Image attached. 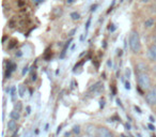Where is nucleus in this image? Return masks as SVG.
I'll return each instance as SVG.
<instances>
[{"instance_id": "obj_1", "label": "nucleus", "mask_w": 156, "mask_h": 137, "mask_svg": "<svg viewBox=\"0 0 156 137\" xmlns=\"http://www.w3.org/2000/svg\"><path fill=\"white\" fill-rule=\"evenodd\" d=\"M128 45H129L130 52L134 55H138L142 50V44H141L140 35L139 32L135 29H133L128 37Z\"/></svg>"}, {"instance_id": "obj_2", "label": "nucleus", "mask_w": 156, "mask_h": 137, "mask_svg": "<svg viewBox=\"0 0 156 137\" xmlns=\"http://www.w3.org/2000/svg\"><path fill=\"white\" fill-rule=\"evenodd\" d=\"M136 74V81H137V87L142 89L144 92L150 90L153 87V83H152V78L147 72H135Z\"/></svg>"}, {"instance_id": "obj_3", "label": "nucleus", "mask_w": 156, "mask_h": 137, "mask_svg": "<svg viewBox=\"0 0 156 137\" xmlns=\"http://www.w3.org/2000/svg\"><path fill=\"white\" fill-rule=\"evenodd\" d=\"M144 101L150 107H156V86H153L144 93Z\"/></svg>"}, {"instance_id": "obj_4", "label": "nucleus", "mask_w": 156, "mask_h": 137, "mask_svg": "<svg viewBox=\"0 0 156 137\" xmlns=\"http://www.w3.org/2000/svg\"><path fill=\"white\" fill-rule=\"evenodd\" d=\"M95 137H115V135L107 126L100 125L95 131Z\"/></svg>"}, {"instance_id": "obj_5", "label": "nucleus", "mask_w": 156, "mask_h": 137, "mask_svg": "<svg viewBox=\"0 0 156 137\" xmlns=\"http://www.w3.org/2000/svg\"><path fill=\"white\" fill-rule=\"evenodd\" d=\"M147 58L150 62L156 63V44L152 43L147 48Z\"/></svg>"}, {"instance_id": "obj_6", "label": "nucleus", "mask_w": 156, "mask_h": 137, "mask_svg": "<svg viewBox=\"0 0 156 137\" xmlns=\"http://www.w3.org/2000/svg\"><path fill=\"white\" fill-rule=\"evenodd\" d=\"M150 70L149 65L144 62H140V63H137L135 65V72H147Z\"/></svg>"}, {"instance_id": "obj_7", "label": "nucleus", "mask_w": 156, "mask_h": 137, "mask_svg": "<svg viewBox=\"0 0 156 137\" xmlns=\"http://www.w3.org/2000/svg\"><path fill=\"white\" fill-rule=\"evenodd\" d=\"M8 130L10 131V132H15V131H17V121L14 119H11L9 120V122H8Z\"/></svg>"}, {"instance_id": "obj_8", "label": "nucleus", "mask_w": 156, "mask_h": 137, "mask_svg": "<svg viewBox=\"0 0 156 137\" xmlns=\"http://www.w3.org/2000/svg\"><path fill=\"white\" fill-rule=\"evenodd\" d=\"M155 24H156L155 18H154V17H149V18H147V20H144V23H143V26H144V28L150 29V28H152V27L155 26Z\"/></svg>"}, {"instance_id": "obj_9", "label": "nucleus", "mask_w": 156, "mask_h": 137, "mask_svg": "<svg viewBox=\"0 0 156 137\" xmlns=\"http://www.w3.org/2000/svg\"><path fill=\"white\" fill-rule=\"evenodd\" d=\"M72 41H73V39H69V41L66 42V43L64 44V46H63V49H62V52H61V54H60V59H63L65 57V54H66V50H67V48H69V44L72 43Z\"/></svg>"}, {"instance_id": "obj_10", "label": "nucleus", "mask_w": 156, "mask_h": 137, "mask_svg": "<svg viewBox=\"0 0 156 137\" xmlns=\"http://www.w3.org/2000/svg\"><path fill=\"white\" fill-rule=\"evenodd\" d=\"M103 88V83L102 81H98V83H95L93 86H92L91 88H90V91H92V92H96L98 90H101Z\"/></svg>"}, {"instance_id": "obj_11", "label": "nucleus", "mask_w": 156, "mask_h": 137, "mask_svg": "<svg viewBox=\"0 0 156 137\" xmlns=\"http://www.w3.org/2000/svg\"><path fill=\"white\" fill-rule=\"evenodd\" d=\"M20 118V111H17V110L14 109V110H12L11 113H10V119H14V120H16V121H18Z\"/></svg>"}, {"instance_id": "obj_12", "label": "nucleus", "mask_w": 156, "mask_h": 137, "mask_svg": "<svg viewBox=\"0 0 156 137\" xmlns=\"http://www.w3.org/2000/svg\"><path fill=\"white\" fill-rule=\"evenodd\" d=\"M25 93H26V86L20 85V87H18V94H20V98H23L25 96Z\"/></svg>"}, {"instance_id": "obj_13", "label": "nucleus", "mask_w": 156, "mask_h": 137, "mask_svg": "<svg viewBox=\"0 0 156 137\" xmlns=\"http://www.w3.org/2000/svg\"><path fill=\"white\" fill-rule=\"evenodd\" d=\"M71 18L73 20H80V14L78 13V12H72L71 13Z\"/></svg>"}, {"instance_id": "obj_14", "label": "nucleus", "mask_w": 156, "mask_h": 137, "mask_svg": "<svg viewBox=\"0 0 156 137\" xmlns=\"http://www.w3.org/2000/svg\"><path fill=\"white\" fill-rule=\"evenodd\" d=\"M10 96L13 102H15V96H16V88L15 87H11V91H10Z\"/></svg>"}, {"instance_id": "obj_15", "label": "nucleus", "mask_w": 156, "mask_h": 137, "mask_svg": "<svg viewBox=\"0 0 156 137\" xmlns=\"http://www.w3.org/2000/svg\"><path fill=\"white\" fill-rule=\"evenodd\" d=\"M51 56H52V54H51V52H49V48H47V49H46V52H45V54H44L43 58L45 59L46 61H49V59L51 58Z\"/></svg>"}, {"instance_id": "obj_16", "label": "nucleus", "mask_w": 156, "mask_h": 137, "mask_svg": "<svg viewBox=\"0 0 156 137\" xmlns=\"http://www.w3.org/2000/svg\"><path fill=\"white\" fill-rule=\"evenodd\" d=\"M14 109L20 113V111H22V109H23L22 102H15V104H14Z\"/></svg>"}, {"instance_id": "obj_17", "label": "nucleus", "mask_w": 156, "mask_h": 137, "mask_svg": "<svg viewBox=\"0 0 156 137\" xmlns=\"http://www.w3.org/2000/svg\"><path fill=\"white\" fill-rule=\"evenodd\" d=\"M17 43H18L17 40H12V41H11V44L9 45V49H12V48H14L16 45H17Z\"/></svg>"}, {"instance_id": "obj_18", "label": "nucleus", "mask_w": 156, "mask_h": 137, "mask_svg": "<svg viewBox=\"0 0 156 137\" xmlns=\"http://www.w3.org/2000/svg\"><path fill=\"white\" fill-rule=\"evenodd\" d=\"M79 132H80V126H79V125H74V128H73V133H74V134H79Z\"/></svg>"}, {"instance_id": "obj_19", "label": "nucleus", "mask_w": 156, "mask_h": 137, "mask_svg": "<svg viewBox=\"0 0 156 137\" xmlns=\"http://www.w3.org/2000/svg\"><path fill=\"white\" fill-rule=\"evenodd\" d=\"M9 26H10V28H15V26H17V23L14 20H11L9 22Z\"/></svg>"}, {"instance_id": "obj_20", "label": "nucleus", "mask_w": 156, "mask_h": 137, "mask_svg": "<svg viewBox=\"0 0 156 137\" xmlns=\"http://www.w3.org/2000/svg\"><path fill=\"white\" fill-rule=\"evenodd\" d=\"M91 20H92V17L90 16V17L88 18V20H87V24H86V32H87L88 29L90 28V24H91Z\"/></svg>"}, {"instance_id": "obj_21", "label": "nucleus", "mask_w": 156, "mask_h": 137, "mask_svg": "<svg viewBox=\"0 0 156 137\" xmlns=\"http://www.w3.org/2000/svg\"><path fill=\"white\" fill-rule=\"evenodd\" d=\"M115 0H113V1H112V5H111L110 7H109V10L107 11V13H110V12L112 11V10H113V7H115Z\"/></svg>"}, {"instance_id": "obj_22", "label": "nucleus", "mask_w": 156, "mask_h": 137, "mask_svg": "<svg viewBox=\"0 0 156 137\" xmlns=\"http://www.w3.org/2000/svg\"><path fill=\"white\" fill-rule=\"evenodd\" d=\"M108 29L111 31V32H113V31L115 30V25L113 24H109V27H108Z\"/></svg>"}, {"instance_id": "obj_23", "label": "nucleus", "mask_w": 156, "mask_h": 137, "mask_svg": "<svg viewBox=\"0 0 156 137\" xmlns=\"http://www.w3.org/2000/svg\"><path fill=\"white\" fill-rule=\"evenodd\" d=\"M151 70H152V72H153V74L156 76V63H154V65L151 67Z\"/></svg>"}, {"instance_id": "obj_24", "label": "nucleus", "mask_w": 156, "mask_h": 137, "mask_svg": "<svg viewBox=\"0 0 156 137\" xmlns=\"http://www.w3.org/2000/svg\"><path fill=\"white\" fill-rule=\"evenodd\" d=\"M125 89H127V90L130 89V84H129V81H126V83H125Z\"/></svg>"}, {"instance_id": "obj_25", "label": "nucleus", "mask_w": 156, "mask_h": 137, "mask_svg": "<svg viewBox=\"0 0 156 137\" xmlns=\"http://www.w3.org/2000/svg\"><path fill=\"white\" fill-rule=\"evenodd\" d=\"M98 5H91V12H94L96 10V8H98Z\"/></svg>"}, {"instance_id": "obj_26", "label": "nucleus", "mask_w": 156, "mask_h": 137, "mask_svg": "<svg viewBox=\"0 0 156 137\" xmlns=\"http://www.w3.org/2000/svg\"><path fill=\"white\" fill-rule=\"evenodd\" d=\"M27 72H28V67H24V70H23V73H22V74H23V75H25Z\"/></svg>"}, {"instance_id": "obj_27", "label": "nucleus", "mask_w": 156, "mask_h": 137, "mask_svg": "<svg viewBox=\"0 0 156 137\" xmlns=\"http://www.w3.org/2000/svg\"><path fill=\"white\" fill-rule=\"evenodd\" d=\"M24 5H25V1H24V0H20V1H18V7H23Z\"/></svg>"}, {"instance_id": "obj_28", "label": "nucleus", "mask_w": 156, "mask_h": 137, "mask_svg": "<svg viewBox=\"0 0 156 137\" xmlns=\"http://www.w3.org/2000/svg\"><path fill=\"white\" fill-rule=\"evenodd\" d=\"M104 106H105V101L104 100H101V109L104 108Z\"/></svg>"}, {"instance_id": "obj_29", "label": "nucleus", "mask_w": 156, "mask_h": 137, "mask_svg": "<svg viewBox=\"0 0 156 137\" xmlns=\"http://www.w3.org/2000/svg\"><path fill=\"white\" fill-rule=\"evenodd\" d=\"M33 2L34 3H37V5H39V3H41V2H43L44 0H32Z\"/></svg>"}, {"instance_id": "obj_30", "label": "nucleus", "mask_w": 156, "mask_h": 137, "mask_svg": "<svg viewBox=\"0 0 156 137\" xmlns=\"http://www.w3.org/2000/svg\"><path fill=\"white\" fill-rule=\"evenodd\" d=\"M129 75H130V71H129V69H127V70H126V77L129 78Z\"/></svg>"}, {"instance_id": "obj_31", "label": "nucleus", "mask_w": 156, "mask_h": 137, "mask_svg": "<svg viewBox=\"0 0 156 137\" xmlns=\"http://www.w3.org/2000/svg\"><path fill=\"white\" fill-rule=\"evenodd\" d=\"M152 40H153V43L156 44V33H155V34L152 35Z\"/></svg>"}, {"instance_id": "obj_32", "label": "nucleus", "mask_w": 156, "mask_h": 137, "mask_svg": "<svg viewBox=\"0 0 156 137\" xmlns=\"http://www.w3.org/2000/svg\"><path fill=\"white\" fill-rule=\"evenodd\" d=\"M150 128V130H152V131H154L155 130V126L153 125V124H149V125H147Z\"/></svg>"}, {"instance_id": "obj_33", "label": "nucleus", "mask_w": 156, "mask_h": 137, "mask_svg": "<svg viewBox=\"0 0 156 137\" xmlns=\"http://www.w3.org/2000/svg\"><path fill=\"white\" fill-rule=\"evenodd\" d=\"M118 52H118V56L121 57L122 54H123V50H122V49H118Z\"/></svg>"}, {"instance_id": "obj_34", "label": "nucleus", "mask_w": 156, "mask_h": 137, "mask_svg": "<svg viewBox=\"0 0 156 137\" xmlns=\"http://www.w3.org/2000/svg\"><path fill=\"white\" fill-rule=\"evenodd\" d=\"M12 137H18V130H17V131H15V132H14V134L12 135Z\"/></svg>"}, {"instance_id": "obj_35", "label": "nucleus", "mask_w": 156, "mask_h": 137, "mask_svg": "<svg viewBox=\"0 0 156 137\" xmlns=\"http://www.w3.org/2000/svg\"><path fill=\"white\" fill-rule=\"evenodd\" d=\"M73 2H75V0H66V3H67V5H72Z\"/></svg>"}, {"instance_id": "obj_36", "label": "nucleus", "mask_w": 156, "mask_h": 137, "mask_svg": "<svg viewBox=\"0 0 156 137\" xmlns=\"http://www.w3.org/2000/svg\"><path fill=\"white\" fill-rule=\"evenodd\" d=\"M75 32H76V28H75V29H73V30H72L71 32H69V35H71V37H73L74 33H75Z\"/></svg>"}, {"instance_id": "obj_37", "label": "nucleus", "mask_w": 156, "mask_h": 137, "mask_svg": "<svg viewBox=\"0 0 156 137\" xmlns=\"http://www.w3.org/2000/svg\"><path fill=\"white\" fill-rule=\"evenodd\" d=\"M151 0H140V2H142V3H149Z\"/></svg>"}, {"instance_id": "obj_38", "label": "nucleus", "mask_w": 156, "mask_h": 137, "mask_svg": "<svg viewBox=\"0 0 156 137\" xmlns=\"http://www.w3.org/2000/svg\"><path fill=\"white\" fill-rule=\"evenodd\" d=\"M31 109H30V107H29V106H27V115H29V114H30L31 113Z\"/></svg>"}, {"instance_id": "obj_39", "label": "nucleus", "mask_w": 156, "mask_h": 137, "mask_svg": "<svg viewBox=\"0 0 156 137\" xmlns=\"http://www.w3.org/2000/svg\"><path fill=\"white\" fill-rule=\"evenodd\" d=\"M107 64H108V67H111V65H112V62H111V61H110V60H108V62H107Z\"/></svg>"}, {"instance_id": "obj_40", "label": "nucleus", "mask_w": 156, "mask_h": 137, "mask_svg": "<svg viewBox=\"0 0 156 137\" xmlns=\"http://www.w3.org/2000/svg\"><path fill=\"white\" fill-rule=\"evenodd\" d=\"M61 128H62V126H59V128H58V130H57V134H59V133H60Z\"/></svg>"}, {"instance_id": "obj_41", "label": "nucleus", "mask_w": 156, "mask_h": 137, "mask_svg": "<svg viewBox=\"0 0 156 137\" xmlns=\"http://www.w3.org/2000/svg\"><path fill=\"white\" fill-rule=\"evenodd\" d=\"M150 120H151L152 122H154V121H155V120L153 119V117H152V116H151V117H150Z\"/></svg>"}, {"instance_id": "obj_42", "label": "nucleus", "mask_w": 156, "mask_h": 137, "mask_svg": "<svg viewBox=\"0 0 156 137\" xmlns=\"http://www.w3.org/2000/svg\"><path fill=\"white\" fill-rule=\"evenodd\" d=\"M121 137H128V136H125L124 134H122V135H121Z\"/></svg>"}, {"instance_id": "obj_43", "label": "nucleus", "mask_w": 156, "mask_h": 137, "mask_svg": "<svg viewBox=\"0 0 156 137\" xmlns=\"http://www.w3.org/2000/svg\"><path fill=\"white\" fill-rule=\"evenodd\" d=\"M155 31H156V24H155Z\"/></svg>"}, {"instance_id": "obj_44", "label": "nucleus", "mask_w": 156, "mask_h": 137, "mask_svg": "<svg viewBox=\"0 0 156 137\" xmlns=\"http://www.w3.org/2000/svg\"><path fill=\"white\" fill-rule=\"evenodd\" d=\"M152 137H156V136H155V135H153V136H152Z\"/></svg>"}, {"instance_id": "obj_45", "label": "nucleus", "mask_w": 156, "mask_h": 137, "mask_svg": "<svg viewBox=\"0 0 156 137\" xmlns=\"http://www.w3.org/2000/svg\"><path fill=\"white\" fill-rule=\"evenodd\" d=\"M120 1H121V2H122V1H123V0H120Z\"/></svg>"}, {"instance_id": "obj_46", "label": "nucleus", "mask_w": 156, "mask_h": 137, "mask_svg": "<svg viewBox=\"0 0 156 137\" xmlns=\"http://www.w3.org/2000/svg\"><path fill=\"white\" fill-rule=\"evenodd\" d=\"M155 2H156V0H155Z\"/></svg>"}]
</instances>
